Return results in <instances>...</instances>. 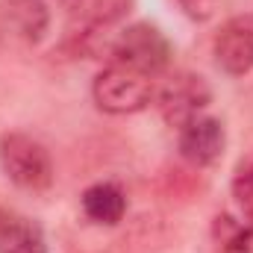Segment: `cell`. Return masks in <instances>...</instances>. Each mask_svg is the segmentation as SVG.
Wrapping results in <instances>:
<instances>
[{"label": "cell", "mask_w": 253, "mask_h": 253, "mask_svg": "<svg viewBox=\"0 0 253 253\" xmlns=\"http://www.w3.org/2000/svg\"><path fill=\"white\" fill-rule=\"evenodd\" d=\"M91 97H94L97 109H103L109 115H132V112H141L156 97V85H153V77H147V74L109 62L94 77Z\"/></svg>", "instance_id": "cell-1"}, {"label": "cell", "mask_w": 253, "mask_h": 253, "mask_svg": "<svg viewBox=\"0 0 253 253\" xmlns=\"http://www.w3.org/2000/svg\"><path fill=\"white\" fill-rule=\"evenodd\" d=\"M0 168L18 189L44 191L53 183V162L47 147L27 132H6L0 138Z\"/></svg>", "instance_id": "cell-2"}, {"label": "cell", "mask_w": 253, "mask_h": 253, "mask_svg": "<svg viewBox=\"0 0 253 253\" xmlns=\"http://www.w3.org/2000/svg\"><path fill=\"white\" fill-rule=\"evenodd\" d=\"M174 56V47L168 42V36L153 27V24H132L112 42L109 47V59L118 65H126L138 74L156 77L162 74Z\"/></svg>", "instance_id": "cell-3"}, {"label": "cell", "mask_w": 253, "mask_h": 253, "mask_svg": "<svg viewBox=\"0 0 253 253\" xmlns=\"http://www.w3.org/2000/svg\"><path fill=\"white\" fill-rule=\"evenodd\" d=\"M209 100H212V91H209L206 80L197 74H174L156 91V103H159L162 118L177 129L186 126L191 118L203 115Z\"/></svg>", "instance_id": "cell-4"}, {"label": "cell", "mask_w": 253, "mask_h": 253, "mask_svg": "<svg viewBox=\"0 0 253 253\" xmlns=\"http://www.w3.org/2000/svg\"><path fill=\"white\" fill-rule=\"evenodd\" d=\"M215 62L230 77L253 71V12L230 18L215 36Z\"/></svg>", "instance_id": "cell-5"}, {"label": "cell", "mask_w": 253, "mask_h": 253, "mask_svg": "<svg viewBox=\"0 0 253 253\" xmlns=\"http://www.w3.org/2000/svg\"><path fill=\"white\" fill-rule=\"evenodd\" d=\"M227 144V132L218 118L197 115L186 126H180V153L191 165H212Z\"/></svg>", "instance_id": "cell-6"}, {"label": "cell", "mask_w": 253, "mask_h": 253, "mask_svg": "<svg viewBox=\"0 0 253 253\" xmlns=\"http://www.w3.org/2000/svg\"><path fill=\"white\" fill-rule=\"evenodd\" d=\"M0 27L24 44H39L50 27V12L42 0H0Z\"/></svg>", "instance_id": "cell-7"}, {"label": "cell", "mask_w": 253, "mask_h": 253, "mask_svg": "<svg viewBox=\"0 0 253 253\" xmlns=\"http://www.w3.org/2000/svg\"><path fill=\"white\" fill-rule=\"evenodd\" d=\"M0 253H50L39 221L0 209Z\"/></svg>", "instance_id": "cell-8"}, {"label": "cell", "mask_w": 253, "mask_h": 253, "mask_svg": "<svg viewBox=\"0 0 253 253\" xmlns=\"http://www.w3.org/2000/svg\"><path fill=\"white\" fill-rule=\"evenodd\" d=\"M83 212L97 227H115L126 215V194L115 183H94L83 191Z\"/></svg>", "instance_id": "cell-9"}, {"label": "cell", "mask_w": 253, "mask_h": 253, "mask_svg": "<svg viewBox=\"0 0 253 253\" xmlns=\"http://www.w3.org/2000/svg\"><path fill=\"white\" fill-rule=\"evenodd\" d=\"M56 3L88 30H100L121 21L132 6V0H56Z\"/></svg>", "instance_id": "cell-10"}, {"label": "cell", "mask_w": 253, "mask_h": 253, "mask_svg": "<svg viewBox=\"0 0 253 253\" xmlns=\"http://www.w3.org/2000/svg\"><path fill=\"white\" fill-rule=\"evenodd\" d=\"M180 6H183V12L191 21H209L215 15L218 0H180Z\"/></svg>", "instance_id": "cell-11"}, {"label": "cell", "mask_w": 253, "mask_h": 253, "mask_svg": "<svg viewBox=\"0 0 253 253\" xmlns=\"http://www.w3.org/2000/svg\"><path fill=\"white\" fill-rule=\"evenodd\" d=\"M236 197L245 203V206H253V165H248L239 177H236Z\"/></svg>", "instance_id": "cell-12"}]
</instances>
